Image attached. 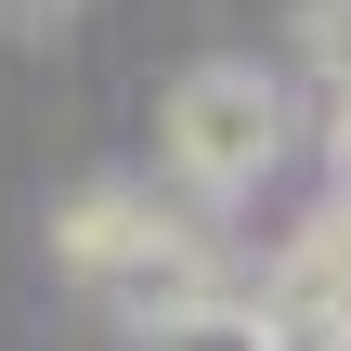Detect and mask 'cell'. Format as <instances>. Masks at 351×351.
<instances>
[{"mask_svg":"<svg viewBox=\"0 0 351 351\" xmlns=\"http://www.w3.org/2000/svg\"><path fill=\"white\" fill-rule=\"evenodd\" d=\"M156 169H169L182 208H234V195H261V182L287 169V91H274L261 65H234V52L182 65L169 104H156Z\"/></svg>","mask_w":351,"mask_h":351,"instance_id":"6da1fadb","label":"cell"},{"mask_svg":"<svg viewBox=\"0 0 351 351\" xmlns=\"http://www.w3.org/2000/svg\"><path fill=\"white\" fill-rule=\"evenodd\" d=\"M130 339L143 351H287V326H274V313L247 300V274H234V287H208V300H182V313H143Z\"/></svg>","mask_w":351,"mask_h":351,"instance_id":"7a4b0ae2","label":"cell"},{"mask_svg":"<svg viewBox=\"0 0 351 351\" xmlns=\"http://www.w3.org/2000/svg\"><path fill=\"white\" fill-rule=\"evenodd\" d=\"M287 52L339 91V78H351V0H300V13H287Z\"/></svg>","mask_w":351,"mask_h":351,"instance_id":"3957f363","label":"cell"},{"mask_svg":"<svg viewBox=\"0 0 351 351\" xmlns=\"http://www.w3.org/2000/svg\"><path fill=\"white\" fill-rule=\"evenodd\" d=\"M326 156H339V182H351V78L326 91Z\"/></svg>","mask_w":351,"mask_h":351,"instance_id":"277c9868","label":"cell"},{"mask_svg":"<svg viewBox=\"0 0 351 351\" xmlns=\"http://www.w3.org/2000/svg\"><path fill=\"white\" fill-rule=\"evenodd\" d=\"M13 13H26V26H39V13H78V0H13Z\"/></svg>","mask_w":351,"mask_h":351,"instance_id":"5b68a950","label":"cell"}]
</instances>
